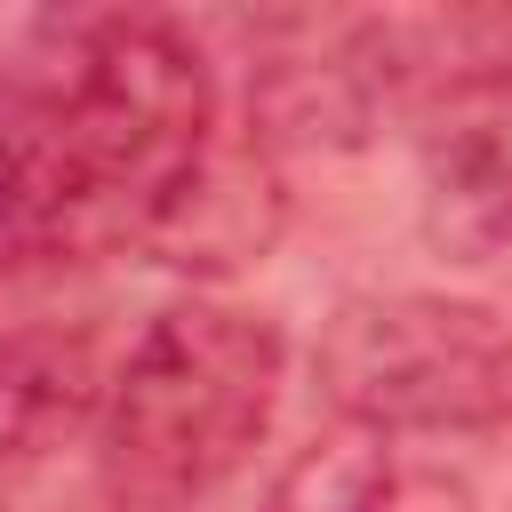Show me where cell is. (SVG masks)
<instances>
[{"mask_svg": "<svg viewBox=\"0 0 512 512\" xmlns=\"http://www.w3.org/2000/svg\"><path fill=\"white\" fill-rule=\"evenodd\" d=\"M288 344L264 312L192 296L144 320L128 360L104 376L96 480L112 512H192L264 440L280 408Z\"/></svg>", "mask_w": 512, "mask_h": 512, "instance_id": "1", "label": "cell"}, {"mask_svg": "<svg viewBox=\"0 0 512 512\" xmlns=\"http://www.w3.org/2000/svg\"><path fill=\"white\" fill-rule=\"evenodd\" d=\"M24 80L72 200V248L136 240L152 200L216 144L208 64L160 16L64 24L56 56H32Z\"/></svg>", "mask_w": 512, "mask_h": 512, "instance_id": "2", "label": "cell"}, {"mask_svg": "<svg viewBox=\"0 0 512 512\" xmlns=\"http://www.w3.org/2000/svg\"><path fill=\"white\" fill-rule=\"evenodd\" d=\"M376 448H360V432H336V440H320L280 488H272V504L264 512H360V496L376 488Z\"/></svg>", "mask_w": 512, "mask_h": 512, "instance_id": "7", "label": "cell"}, {"mask_svg": "<svg viewBox=\"0 0 512 512\" xmlns=\"http://www.w3.org/2000/svg\"><path fill=\"white\" fill-rule=\"evenodd\" d=\"M416 232L448 264L512 248V64H456L416 104Z\"/></svg>", "mask_w": 512, "mask_h": 512, "instance_id": "4", "label": "cell"}, {"mask_svg": "<svg viewBox=\"0 0 512 512\" xmlns=\"http://www.w3.org/2000/svg\"><path fill=\"white\" fill-rule=\"evenodd\" d=\"M360 512H480L472 504V488L456 480V472H440V464H384L376 472V488L360 496Z\"/></svg>", "mask_w": 512, "mask_h": 512, "instance_id": "8", "label": "cell"}, {"mask_svg": "<svg viewBox=\"0 0 512 512\" xmlns=\"http://www.w3.org/2000/svg\"><path fill=\"white\" fill-rule=\"evenodd\" d=\"M288 224V192H280V168L256 136H224L152 200V216L136 224V248H152L168 272H192V280H224V272H248L272 256Z\"/></svg>", "mask_w": 512, "mask_h": 512, "instance_id": "5", "label": "cell"}, {"mask_svg": "<svg viewBox=\"0 0 512 512\" xmlns=\"http://www.w3.org/2000/svg\"><path fill=\"white\" fill-rule=\"evenodd\" d=\"M312 376H320V400L360 440L496 432L512 416V320L440 288L352 296L320 328Z\"/></svg>", "mask_w": 512, "mask_h": 512, "instance_id": "3", "label": "cell"}, {"mask_svg": "<svg viewBox=\"0 0 512 512\" xmlns=\"http://www.w3.org/2000/svg\"><path fill=\"white\" fill-rule=\"evenodd\" d=\"M104 368L96 344L72 328H16L0 336V480L40 472L56 448L96 432Z\"/></svg>", "mask_w": 512, "mask_h": 512, "instance_id": "6", "label": "cell"}]
</instances>
